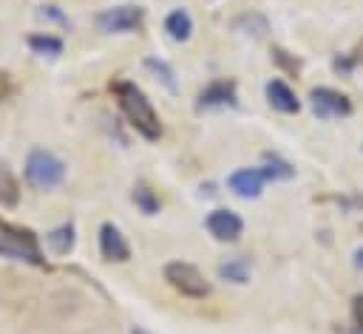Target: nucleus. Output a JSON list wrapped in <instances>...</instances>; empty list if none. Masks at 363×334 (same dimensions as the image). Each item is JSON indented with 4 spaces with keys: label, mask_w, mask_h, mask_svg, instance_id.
I'll list each match as a JSON object with an SVG mask.
<instances>
[{
    "label": "nucleus",
    "mask_w": 363,
    "mask_h": 334,
    "mask_svg": "<svg viewBox=\"0 0 363 334\" xmlns=\"http://www.w3.org/2000/svg\"><path fill=\"white\" fill-rule=\"evenodd\" d=\"M0 201H3V204H14V201H17V181H14L9 173H3V184H0Z\"/></svg>",
    "instance_id": "f3484780"
},
{
    "label": "nucleus",
    "mask_w": 363,
    "mask_h": 334,
    "mask_svg": "<svg viewBox=\"0 0 363 334\" xmlns=\"http://www.w3.org/2000/svg\"><path fill=\"white\" fill-rule=\"evenodd\" d=\"M0 255L11 258V260H28L34 266H43V252H40V241L31 229L14 226L9 221L0 218Z\"/></svg>",
    "instance_id": "f03ea898"
},
{
    "label": "nucleus",
    "mask_w": 363,
    "mask_h": 334,
    "mask_svg": "<svg viewBox=\"0 0 363 334\" xmlns=\"http://www.w3.org/2000/svg\"><path fill=\"white\" fill-rule=\"evenodd\" d=\"M267 99H269V105H272L275 110H281V113H298V110H301V102H298L295 91H292L286 82H281V79H272V82L267 85Z\"/></svg>",
    "instance_id": "9d476101"
},
{
    "label": "nucleus",
    "mask_w": 363,
    "mask_h": 334,
    "mask_svg": "<svg viewBox=\"0 0 363 334\" xmlns=\"http://www.w3.org/2000/svg\"><path fill=\"white\" fill-rule=\"evenodd\" d=\"M130 334H147V331H145V328H142V326H136V328H133V331H130Z\"/></svg>",
    "instance_id": "6ab92c4d"
},
{
    "label": "nucleus",
    "mask_w": 363,
    "mask_h": 334,
    "mask_svg": "<svg viewBox=\"0 0 363 334\" xmlns=\"http://www.w3.org/2000/svg\"><path fill=\"white\" fill-rule=\"evenodd\" d=\"M65 178V164L48 150H31L26 161V181L34 190H51Z\"/></svg>",
    "instance_id": "7ed1b4c3"
},
{
    "label": "nucleus",
    "mask_w": 363,
    "mask_h": 334,
    "mask_svg": "<svg viewBox=\"0 0 363 334\" xmlns=\"http://www.w3.org/2000/svg\"><path fill=\"white\" fill-rule=\"evenodd\" d=\"M164 31L173 37V40H187L190 37V31H193V20H190V14L184 11V8H176V11H170L167 14V20H164Z\"/></svg>",
    "instance_id": "f8f14e48"
},
{
    "label": "nucleus",
    "mask_w": 363,
    "mask_h": 334,
    "mask_svg": "<svg viewBox=\"0 0 363 334\" xmlns=\"http://www.w3.org/2000/svg\"><path fill=\"white\" fill-rule=\"evenodd\" d=\"M309 102L318 119H343L352 113V102L335 88H315Z\"/></svg>",
    "instance_id": "423d86ee"
},
{
    "label": "nucleus",
    "mask_w": 363,
    "mask_h": 334,
    "mask_svg": "<svg viewBox=\"0 0 363 334\" xmlns=\"http://www.w3.org/2000/svg\"><path fill=\"white\" fill-rule=\"evenodd\" d=\"M142 20H145V11H142L139 6H113V8H105V11L96 17L99 28L108 31V34L133 31V28L142 25Z\"/></svg>",
    "instance_id": "39448f33"
},
{
    "label": "nucleus",
    "mask_w": 363,
    "mask_h": 334,
    "mask_svg": "<svg viewBox=\"0 0 363 334\" xmlns=\"http://www.w3.org/2000/svg\"><path fill=\"white\" fill-rule=\"evenodd\" d=\"M99 252H102L105 260H116V263L130 258V246H128L125 235L113 224H102V229H99Z\"/></svg>",
    "instance_id": "1a4fd4ad"
},
{
    "label": "nucleus",
    "mask_w": 363,
    "mask_h": 334,
    "mask_svg": "<svg viewBox=\"0 0 363 334\" xmlns=\"http://www.w3.org/2000/svg\"><path fill=\"white\" fill-rule=\"evenodd\" d=\"M207 229H210V235L216 241H235L241 235V229H244V221L233 209H213L207 215Z\"/></svg>",
    "instance_id": "6e6552de"
},
{
    "label": "nucleus",
    "mask_w": 363,
    "mask_h": 334,
    "mask_svg": "<svg viewBox=\"0 0 363 334\" xmlns=\"http://www.w3.org/2000/svg\"><path fill=\"white\" fill-rule=\"evenodd\" d=\"M48 246L54 255H68L74 249V226L71 224H62L57 229L48 232Z\"/></svg>",
    "instance_id": "ddd939ff"
},
{
    "label": "nucleus",
    "mask_w": 363,
    "mask_h": 334,
    "mask_svg": "<svg viewBox=\"0 0 363 334\" xmlns=\"http://www.w3.org/2000/svg\"><path fill=\"white\" fill-rule=\"evenodd\" d=\"M218 105H235V85L227 79L207 85L199 96V108H218Z\"/></svg>",
    "instance_id": "9b49d317"
},
{
    "label": "nucleus",
    "mask_w": 363,
    "mask_h": 334,
    "mask_svg": "<svg viewBox=\"0 0 363 334\" xmlns=\"http://www.w3.org/2000/svg\"><path fill=\"white\" fill-rule=\"evenodd\" d=\"M28 45L37 54H48V57H57L62 51V40H57L51 34H34V37H28Z\"/></svg>",
    "instance_id": "4468645a"
},
{
    "label": "nucleus",
    "mask_w": 363,
    "mask_h": 334,
    "mask_svg": "<svg viewBox=\"0 0 363 334\" xmlns=\"http://www.w3.org/2000/svg\"><path fill=\"white\" fill-rule=\"evenodd\" d=\"M164 280L184 297H207L210 294V283L204 280V275L184 260H173L164 266Z\"/></svg>",
    "instance_id": "20e7f679"
},
{
    "label": "nucleus",
    "mask_w": 363,
    "mask_h": 334,
    "mask_svg": "<svg viewBox=\"0 0 363 334\" xmlns=\"http://www.w3.org/2000/svg\"><path fill=\"white\" fill-rule=\"evenodd\" d=\"M133 204L145 212V215H153L156 209H159V198L153 195V190L150 187H145V184H139L136 190H133Z\"/></svg>",
    "instance_id": "2eb2a0df"
},
{
    "label": "nucleus",
    "mask_w": 363,
    "mask_h": 334,
    "mask_svg": "<svg viewBox=\"0 0 363 334\" xmlns=\"http://www.w3.org/2000/svg\"><path fill=\"white\" fill-rule=\"evenodd\" d=\"M267 181L269 178H267L264 167H244V170H235L230 175V190L241 198H258Z\"/></svg>",
    "instance_id": "0eeeda50"
},
{
    "label": "nucleus",
    "mask_w": 363,
    "mask_h": 334,
    "mask_svg": "<svg viewBox=\"0 0 363 334\" xmlns=\"http://www.w3.org/2000/svg\"><path fill=\"white\" fill-rule=\"evenodd\" d=\"M354 266L363 272V249H357V252H354Z\"/></svg>",
    "instance_id": "a211bd4d"
},
{
    "label": "nucleus",
    "mask_w": 363,
    "mask_h": 334,
    "mask_svg": "<svg viewBox=\"0 0 363 334\" xmlns=\"http://www.w3.org/2000/svg\"><path fill=\"white\" fill-rule=\"evenodd\" d=\"M116 91V99H119V108L122 113L128 116V122L145 136V139H159L162 136V125H159V116L150 105V99L145 96L142 88H136L133 82H116L113 85Z\"/></svg>",
    "instance_id": "f257e3e1"
},
{
    "label": "nucleus",
    "mask_w": 363,
    "mask_h": 334,
    "mask_svg": "<svg viewBox=\"0 0 363 334\" xmlns=\"http://www.w3.org/2000/svg\"><path fill=\"white\" fill-rule=\"evenodd\" d=\"M218 272H221V277H227V280H233V283H244V280L250 277V263H247L244 258H238V260H227Z\"/></svg>",
    "instance_id": "dca6fc26"
}]
</instances>
